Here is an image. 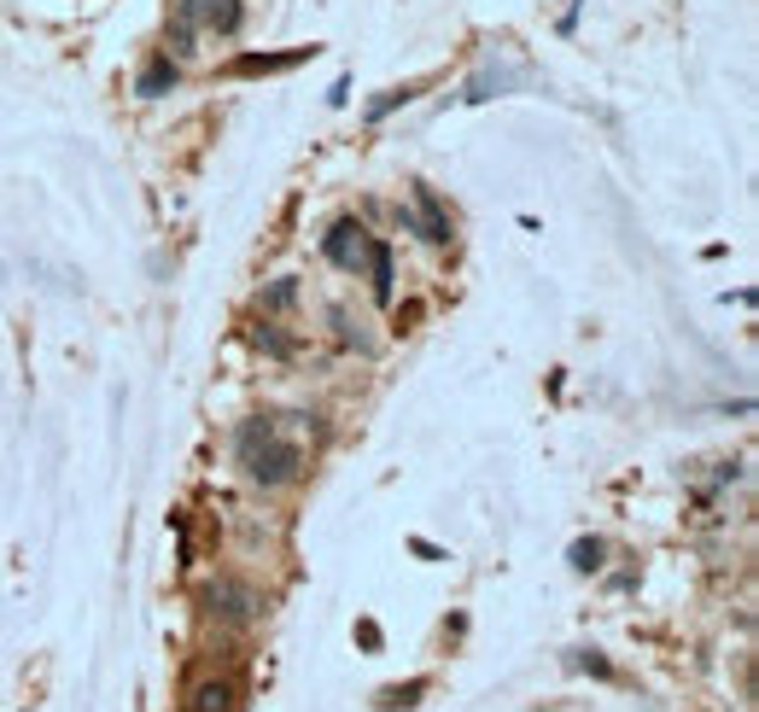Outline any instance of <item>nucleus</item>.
<instances>
[{
    "mask_svg": "<svg viewBox=\"0 0 759 712\" xmlns=\"http://www.w3.org/2000/svg\"><path fill=\"white\" fill-rule=\"evenodd\" d=\"M234 450H240L246 479L263 485V490H281V485H293L304 473V450L293 444V438L275 432V420H246V427L234 432Z\"/></svg>",
    "mask_w": 759,
    "mask_h": 712,
    "instance_id": "1",
    "label": "nucleus"
},
{
    "mask_svg": "<svg viewBox=\"0 0 759 712\" xmlns=\"http://www.w3.org/2000/svg\"><path fill=\"white\" fill-rule=\"evenodd\" d=\"M170 19L193 24V29H211V36H240V24H246V0H176Z\"/></svg>",
    "mask_w": 759,
    "mask_h": 712,
    "instance_id": "2",
    "label": "nucleus"
},
{
    "mask_svg": "<svg viewBox=\"0 0 759 712\" xmlns=\"http://www.w3.org/2000/svg\"><path fill=\"white\" fill-rule=\"evenodd\" d=\"M205 602H211L216 619H234V625H246V619L263 614V596H258L251 584H240V579H216V584L205 590Z\"/></svg>",
    "mask_w": 759,
    "mask_h": 712,
    "instance_id": "3",
    "label": "nucleus"
},
{
    "mask_svg": "<svg viewBox=\"0 0 759 712\" xmlns=\"http://www.w3.org/2000/svg\"><path fill=\"white\" fill-rule=\"evenodd\" d=\"M322 251H328V263L357 269V263H363V251H368V234H363L357 223H333V234L322 240Z\"/></svg>",
    "mask_w": 759,
    "mask_h": 712,
    "instance_id": "4",
    "label": "nucleus"
},
{
    "mask_svg": "<svg viewBox=\"0 0 759 712\" xmlns=\"http://www.w3.org/2000/svg\"><path fill=\"white\" fill-rule=\"evenodd\" d=\"M415 216H420V240L427 246H450V216H444V205L432 199V188H415Z\"/></svg>",
    "mask_w": 759,
    "mask_h": 712,
    "instance_id": "5",
    "label": "nucleus"
},
{
    "mask_svg": "<svg viewBox=\"0 0 759 712\" xmlns=\"http://www.w3.org/2000/svg\"><path fill=\"white\" fill-rule=\"evenodd\" d=\"M176 82H181V64H176L170 54H158V59H146L141 76H134V94H141V99H158V94H170Z\"/></svg>",
    "mask_w": 759,
    "mask_h": 712,
    "instance_id": "6",
    "label": "nucleus"
},
{
    "mask_svg": "<svg viewBox=\"0 0 759 712\" xmlns=\"http://www.w3.org/2000/svg\"><path fill=\"white\" fill-rule=\"evenodd\" d=\"M363 258H368V275H375V298L386 304L392 298V251H386V240H368Z\"/></svg>",
    "mask_w": 759,
    "mask_h": 712,
    "instance_id": "7",
    "label": "nucleus"
},
{
    "mask_svg": "<svg viewBox=\"0 0 759 712\" xmlns=\"http://www.w3.org/2000/svg\"><path fill=\"white\" fill-rule=\"evenodd\" d=\"M193 712H234V689L228 684H199L193 689Z\"/></svg>",
    "mask_w": 759,
    "mask_h": 712,
    "instance_id": "8",
    "label": "nucleus"
},
{
    "mask_svg": "<svg viewBox=\"0 0 759 712\" xmlns=\"http://www.w3.org/2000/svg\"><path fill=\"white\" fill-rule=\"evenodd\" d=\"M304 54H281V59H269V54H246L240 64H234V71L240 76H263V71H286V64H298Z\"/></svg>",
    "mask_w": 759,
    "mask_h": 712,
    "instance_id": "9",
    "label": "nucleus"
},
{
    "mask_svg": "<svg viewBox=\"0 0 759 712\" xmlns=\"http://www.w3.org/2000/svg\"><path fill=\"white\" fill-rule=\"evenodd\" d=\"M602 555H607L602 537H579V544H572V567H579V572H596Z\"/></svg>",
    "mask_w": 759,
    "mask_h": 712,
    "instance_id": "10",
    "label": "nucleus"
},
{
    "mask_svg": "<svg viewBox=\"0 0 759 712\" xmlns=\"http://www.w3.org/2000/svg\"><path fill=\"white\" fill-rule=\"evenodd\" d=\"M293 298H298V286H293V281H275V286L263 293V304H269V310H286Z\"/></svg>",
    "mask_w": 759,
    "mask_h": 712,
    "instance_id": "11",
    "label": "nucleus"
},
{
    "mask_svg": "<svg viewBox=\"0 0 759 712\" xmlns=\"http://www.w3.org/2000/svg\"><path fill=\"white\" fill-rule=\"evenodd\" d=\"M258 345H263L269 356H293V345H286V339H281L275 328H258Z\"/></svg>",
    "mask_w": 759,
    "mask_h": 712,
    "instance_id": "12",
    "label": "nucleus"
}]
</instances>
